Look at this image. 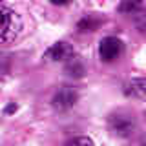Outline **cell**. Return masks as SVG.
Wrapping results in <instances>:
<instances>
[{
	"instance_id": "cell-1",
	"label": "cell",
	"mask_w": 146,
	"mask_h": 146,
	"mask_svg": "<svg viewBox=\"0 0 146 146\" xmlns=\"http://www.w3.org/2000/svg\"><path fill=\"white\" fill-rule=\"evenodd\" d=\"M108 130L113 137L128 139L137 131V119L131 111L117 110L108 115Z\"/></svg>"
},
{
	"instance_id": "cell-2",
	"label": "cell",
	"mask_w": 146,
	"mask_h": 146,
	"mask_svg": "<svg viewBox=\"0 0 146 146\" xmlns=\"http://www.w3.org/2000/svg\"><path fill=\"white\" fill-rule=\"evenodd\" d=\"M22 18L13 9L0 6V44H11L22 33Z\"/></svg>"
},
{
	"instance_id": "cell-3",
	"label": "cell",
	"mask_w": 146,
	"mask_h": 146,
	"mask_svg": "<svg viewBox=\"0 0 146 146\" xmlns=\"http://www.w3.org/2000/svg\"><path fill=\"white\" fill-rule=\"evenodd\" d=\"M124 51V44L117 36H104L99 44V57L102 62H115Z\"/></svg>"
},
{
	"instance_id": "cell-4",
	"label": "cell",
	"mask_w": 146,
	"mask_h": 146,
	"mask_svg": "<svg viewBox=\"0 0 146 146\" xmlns=\"http://www.w3.org/2000/svg\"><path fill=\"white\" fill-rule=\"evenodd\" d=\"M79 100V93L73 86H60L57 91L53 93L51 99V106L58 111H66V110L73 108Z\"/></svg>"
},
{
	"instance_id": "cell-5",
	"label": "cell",
	"mask_w": 146,
	"mask_h": 146,
	"mask_svg": "<svg viewBox=\"0 0 146 146\" xmlns=\"http://www.w3.org/2000/svg\"><path fill=\"white\" fill-rule=\"evenodd\" d=\"M71 57H75L73 46L64 42V40H60V42H55V44L49 46V48L44 51L42 58L46 62H62V60H70Z\"/></svg>"
},
{
	"instance_id": "cell-6",
	"label": "cell",
	"mask_w": 146,
	"mask_h": 146,
	"mask_svg": "<svg viewBox=\"0 0 146 146\" xmlns=\"http://www.w3.org/2000/svg\"><path fill=\"white\" fill-rule=\"evenodd\" d=\"M124 95L128 99H139L146 100V77H137L124 84Z\"/></svg>"
},
{
	"instance_id": "cell-7",
	"label": "cell",
	"mask_w": 146,
	"mask_h": 146,
	"mask_svg": "<svg viewBox=\"0 0 146 146\" xmlns=\"http://www.w3.org/2000/svg\"><path fill=\"white\" fill-rule=\"evenodd\" d=\"M119 13L128 17H143L146 15V0H121Z\"/></svg>"
},
{
	"instance_id": "cell-8",
	"label": "cell",
	"mask_w": 146,
	"mask_h": 146,
	"mask_svg": "<svg viewBox=\"0 0 146 146\" xmlns=\"http://www.w3.org/2000/svg\"><path fill=\"white\" fill-rule=\"evenodd\" d=\"M64 73L71 79H82L86 75V66L82 64V60L79 57H71L70 60H66V66H64Z\"/></svg>"
},
{
	"instance_id": "cell-9",
	"label": "cell",
	"mask_w": 146,
	"mask_h": 146,
	"mask_svg": "<svg viewBox=\"0 0 146 146\" xmlns=\"http://www.w3.org/2000/svg\"><path fill=\"white\" fill-rule=\"evenodd\" d=\"M100 26V18L95 15H86L77 22V31L79 33H88V31H95Z\"/></svg>"
},
{
	"instance_id": "cell-10",
	"label": "cell",
	"mask_w": 146,
	"mask_h": 146,
	"mask_svg": "<svg viewBox=\"0 0 146 146\" xmlns=\"http://www.w3.org/2000/svg\"><path fill=\"white\" fill-rule=\"evenodd\" d=\"M62 146H95V144H93V141H91L90 137L79 135V137H73V139H70L68 143H64Z\"/></svg>"
},
{
	"instance_id": "cell-11",
	"label": "cell",
	"mask_w": 146,
	"mask_h": 146,
	"mask_svg": "<svg viewBox=\"0 0 146 146\" xmlns=\"http://www.w3.org/2000/svg\"><path fill=\"white\" fill-rule=\"evenodd\" d=\"M9 68H11V55L6 51H0V75L7 73Z\"/></svg>"
},
{
	"instance_id": "cell-12",
	"label": "cell",
	"mask_w": 146,
	"mask_h": 146,
	"mask_svg": "<svg viewBox=\"0 0 146 146\" xmlns=\"http://www.w3.org/2000/svg\"><path fill=\"white\" fill-rule=\"evenodd\" d=\"M137 29H139L141 33L146 36V15H143L139 20H137Z\"/></svg>"
},
{
	"instance_id": "cell-13",
	"label": "cell",
	"mask_w": 146,
	"mask_h": 146,
	"mask_svg": "<svg viewBox=\"0 0 146 146\" xmlns=\"http://www.w3.org/2000/svg\"><path fill=\"white\" fill-rule=\"evenodd\" d=\"M49 2H51L53 6H66V4H70L71 0H49Z\"/></svg>"
},
{
	"instance_id": "cell-14",
	"label": "cell",
	"mask_w": 146,
	"mask_h": 146,
	"mask_svg": "<svg viewBox=\"0 0 146 146\" xmlns=\"http://www.w3.org/2000/svg\"><path fill=\"white\" fill-rule=\"evenodd\" d=\"M6 111H7V113H13V111H17V106H15V104H9V106L6 108Z\"/></svg>"
},
{
	"instance_id": "cell-15",
	"label": "cell",
	"mask_w": 146,
	"mask_h": 146,
	"mask_svg": "<svg viewBox=\"0 0 146 146\" xmlns=\"http://www.w3.org/2000/svg\"><path fill=\"white\" fill-rule=\"evenodd\" d=\"M143 146H146V141H144V144H143Z\"/></svg>"
},
{
	"instance_id": "cell-16",
	"label": "cell",
	"mask_w": 146,
	"mask_h": 146,
	"mask_svg": "<svg viewBox=\"0 0 146 146\" xmlns=\"http://www.w3.org/2000/svg\"><path fill=\"white\" fill-rule=\"evenodd\" d=\"M2 2H4V0H0V4H2Z\"/></svg>"
}]
</instances>
